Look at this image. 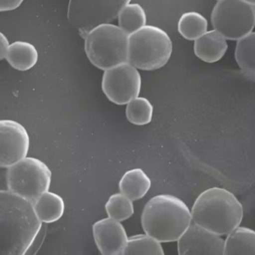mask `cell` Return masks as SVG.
I'll list each match as a JSON object with an SVG mask.
<instances>
[{
	"label": "cell",
	"mask_w": 255,
	"mask_h": 255,
	"mask_svg": "<svg viewBox=\"0 0 255 255\" xmlns=\"http://www.w3.org/2000/svg\"><path fill=\"white\" fill-rule=\"evenodd\" d=\"M41 228L32 201L9 190L0 191V255H26Z\"/></svg>",
	"instance_id": "obj_1"
},
{
	"label": "cell",
	"mask_w": 255,
	"mask_h": 255,
	"mask_svg": "<svg viewBox=\"0 0 255 255\" xmlns=\"http://www.w3.org/2000/svg\"><path fill=\"white\" fill-rule=\"evenodd\" d=\"M145 234L161 243L177 242L192 223V211L172 195H158L149 200L141 217Z\"/></svg>",
	"instance_id": "obj_2"
},
{
	"label": "cell",
	"mask_w": 255,
	"mask_h": 255,
	"mask_svg": "<svg viewBox=\"0 0 255 255\" xmlns=\"http://www.w3.org/2000/svg\"><path fill=\"white\" fill-rule=\"evenodd\" d=\"M191 211L194 223L220 236L228 235L240 226L243 218V205L237 197L219 187L200 194Z\"/></svg>",
	"instance_id": "obj_3"
},
{
	"label": "cell",
	"mask_w": 255,
	"mask_h": 255,
	"mask_svg": "<svg viewBox=\"0 0 255 255\" xmlns=\"http://www.w3.org/2000/svg\"><path fill=\"white\" fill-rule=\"evenodd\" d=\"M129 35L119 26L103 23L92 28L85 38V51L91 63L106 71L128 62Z\"/></svg>",
	"instance_id": "obj_4"
},
{
	"label": "cell",
	"mask_w": 255,
	"mask_h": 255,
	"mask_svg": "<svg viewBox=\"0 0 255 255\" xmlns=\"http://www.w3.org/2000/svg\"><path fill=\"white\" fill-rule=\"evenodd\" d=\"M172 49V41L166 32L145 25L129 35L128 62L138 69L155 71L168 63Z\"/></svg>",
	"instance_id": "obj_5"
},
{
	"label": "cell",
	"mask_w": 255,
	"mask_h": 255,
	"mask_svg": "<svg viewBox=\"0 0 255 255\" xmlns=\"http://www.w3.org/2000/svg\"><path fill=\"white\" fill-rule=\"evenodd\" d=\"M52 173L49 167L37 158L26 157L8 168V190L32 203L49 191Z\"/></svg>",
	"instance_id": "obj_6"
},
{
	"label": "cell",
	"mask_w": 255,
	"mask_h": 255,
	"mask_svg": "<svg viewBox=\"0 0 255 255\" xmlns=\"http://www.w3.org/2000/svg\"><path fill=\"white\" fill-rule=\"evenodd\" d=\"M213 28L228 40H240L253 31L255 7L243 0H220L211 14Z\"/></svg>",
	"instance_id": "obj_7"
},
{
	"label": "cell",
	"mask_w": 255,
	"mask_h": 255,
	"mask_svg": "<svg viewBox=\"0 0 255 255\" xmlns=\"http://www.w3.org/2000/svg\"><path fill=\"white\" fill-rule=\"evenodd\" d=\"M131 0H70L69 23L77 29L90 30L118 18L122 8Z\"/></svg>",
	"instance_id": "obj_8"
},
{
	"label": "cell",
	"mask_w": 255,
	"mask_h": 255,
	"mask_svg": "<svg viewBox=\"0 0 255 255\" xmlns=\"http://www.w3.org/2000/svg\"><path fill=\"white\" fill-rule=\"evenodd\" d=\"M101 86L109 101L117 105H126L139 95L141 77L138 68L124 62L104 71Z\"/></svg>",
	"instance_id": "obj_9"
},
{
	"label": "cell",
	"mask_w": 255,
	"mask_h": 255,
	"mask_svg": "<svg viewBox=\"0 0 255 255\" xmlns=\"http://www.w3.org/2000/svg\"><path fill=\"white\" fill-rule=\"evenodd\" d=\"M30 138L26 128L12 120L0 122V166L8 168L27 157Z\"/></svg>",
	"instance_id": "obj_10"
},
{
	"label": "cell",
	"mask_w": 255,
	"mask_h": 255,
	"mask_svg": "<svg viewBox=\"0 0 255 255\" xmlns=\"http://www.w3.org/2000/svg\"><path fill=\"white\" fill-rule=\"evenodd\" d=\"M225 240L196 223L191 224L177 240V250L180 255H224Z\"/></svg>",
	"instance_id": "obj_11"
},
{
	"label": "cell",
	"mask_w": 255,
	"mask_h": 255,
	"mask_svg": "<svg viewBox=\"0 0 255 255\" xmlns=\"http://www.w3.org/2000/svg\"><path fill=\"white\" fill-rule=\"evenodd\" d=\"M121 222L108 217L94 224V240L102 255H124L129 237Z\"/></svg>",
	"instance_id": "obj_12"
},
{
	"label": "cell",
	"mask_w": 255,
	"mask_h": 255,
	"mask_svg": "<svg viewBox=\"0 0 255 255\" xmlns=\"http://www.w3.org/2000/svg\"><path fill=\"white\" fill-rule=\"evenodd\" d=\"M228 50L226 38L217 30L209 31L195 40L194 52L203 62L214 63L220 60Z\"/></svg>",
	"instance_id": "obj_13"
},
{
	"label": "cell",
	"mask_w": 255,
	"mask_h": 255,
	"mask_svg": "<svg viewBox=\"0 0 255 255\" xmlns=\"http://www.w3.org/2000/svg\"><path fill=\"white\" fill-rule=\"evenodd\" d=\"M151 186V180L141 168L126 171L119 181L120 192L132 201L142 198Z\"/></svg>",
	"instance_id": "obj_14"
},
{
	"label": "cell",
	"mask_w": 255,
	"mask_h": 255,
	"mask_svg": "<svg viewBox=\"0 0 255 255\" xmlns=\"http://www.w3.org/2000/svg\"><path fill=\"white\" fill-rule=\"evenodd\" d=\"M34 209L40 220L44 223H53L61 219L65 213L63 198L54 192H44L33 202Z\"/></svg>",
	"instance_id": "obj_15"
},
{
	"label": "cell",
	"mask_w": 255,
	"mask_h": 255,
	"mask_svg": "<svg viewBox=\"0 0 255 255\" xmlns=\"http://www.w3.org/2000/svg\"><path fill=\"white\" fill-rule=\"evenodd\" d=\"M5 59L17 71H29L38 62V52L36 47L31 43L14 41L10 45Z\"/></svg>",
	"instance_id": "obj_16"
},
{
	"label": "cell",
	"mask_w": 255,
	"mask_h": 255,
	"mask_svg": "<svg viewBox=\"0 0 255 255\" xmlns=\"http://www.w3.org/2000/svg\"><path fill=\"white\" fill-rule=\"evenodd\" d=\"M224 255H255V231L237 227L225 240Z\"/></svg>",
	"instance_id": "obj_17"
},
{
	"label": "cell",
	"mask_w": 255,
	"mask_h": 255,
	"mask_svg": "<svg viewBox=\"0 0 255 255\" xmlns=\"http://www.w3.org/2000/svg\"><path fill=\"white\" fill-rule=\"evenodd\" d=\"M235 59L245 74L255 76V32L238 40L236 46Z\"/></svg>",
	"instance_id": "obj_18"
},
{
	"label": "cell",
	"mask_w": 255,
	"mask_h": 255,
	"mask_svg": "<svg viewBox=\"0 0 255 255\" xmlns=\"http://www.w3.org/2000/svg\"><path fill=\"white\" fill-rule=\"evenodd\" d=\"M119 27L131 35L145 26L147 16L143 7L138 3H128L125 5L118 16Z\"/></svg>",
	"instance_id": "obj_19"
},
{
	"label": "cell",
	"mask_w": 255,
	"mask_h": 255,
	"mask_svg": "<svg viewBox=\"0 0 255 255\" xmlns=\"http://www.w3.org/2000/svg\"><path fill=\"white\" fill-rule=\"evenodd\" d=\"M208 22L200 13L195 11L186 12L180 17L178 31L180 35L189 40L195 41L207 32Z\"/></svg>",
	"instance_id": "obj_20"
},
{
	"label": "cell",
	"mask_w": 255,
	"mask_h": 255,
	"mask_svg": "<svg viewBox=\"0 0 255 255\" xmlns=\"http://www.w3.org/2000/svg\"><path fill=\"white\" fill-rule=\"evenodd\" d=\"M161 242L148 234H138L128 239V246L124 255H163Z\"/></svg>",
	"instance_id": "obj_21"
},
{
	"label": "cell",
	"mask_w": 255,
	"mask_h": 255,
	"mask_svg": "<svg viewBox=\"0 0 255 255\" xmlns=\"http://www.w3.org/2000/svg\"><path fill=\"white\" fill-rule=\"evenodd\" d=\"M153 113L151 103L142 97H137L127 104V119L134 125H148L151 122Z\"/></svg>",
	"instance_id": "obj_22"
},
{
	"label": "cell",
	"mask_w": 255,
	"mask_h": 255,
	"mask_svg": "<svg viewBox=\"0 0 255 255\" xmlns=\"http://www.w3.org/2000/svg\"><path fill=\"white\" fill-rule=\"evenodd\" d=\"M132 200L122 192L111 195L105 205L108 217L123 222L134 214Z\"/></svg>",
	"instance_id": "obj_23"
},
{
	"label": "cell",
	"mask_w": 255,
	"mask_h": 255,
	"mask_svg": "<svg viewBox=\"0 0 255 255\" xmlns=\"http://www.w3.org/2000/svg\"><path fill=\"white\" fill-rule=\"evenodd\" d=\"M24 0H0V11H10L20 6Z\"/></svg>",
	"instance_id": "obj_24"
},
{
	"label": "cell",
	"mask_w": 255,
	"mask_h": 255,
	"mask_svg": "<svg viewBox=\"0 0 255 255\" xmlns=\"http://www.w3.org/2000/svg\"><path fill=\"white\" fill-rule=\"evenodd\" d=\"M10 45L7 37L2 32L0 34V59L3 60L6 57L7 53L9 50Z\"/></svg>",
	"instance_id": "obj_25"
},
{
	"label": "cell",
	"mask_w": 255,
	"mask_h": 255,
	"mask_svg": "<svg viewBox=\"0 0 255 255\" xmlns=\"http://www.w3.org/2000/svg\"><path fill=\"white\" fill-rule=\"evenodd\" d=\"M243 1L248 2L250 5H253V6H255V0H243Z\"/></svg>",
	"instance_id": "obj_26"
},
{
	"label": "cell",
	"mask_w": 255,
	"mask_h": 255,
	"mask_svg": "<svg viewBox=\"0 0 255 255\" xmlns=\"http://www.w3.org/2000/svg\"><path fill=\"white\" fill-rule=\"evenodd\" d=\"M254 7H255V6H254Z\"/></svg>",
	"instance_id": "obj_27"
},
{
	"label": "cell",
	"mask_w": 255,
	"mask_h": 255,
	"mask_svg": "<svg viewBox=\"0 0 255 255\" xmlns=\"http://www.w3.org/2000/svg\"><path fill=\"white\" fill-rule=\"evenodd\" d=\"M218 1H220V0H218Z\"/></svg>",
	"instance_id": "obj_28"
}]
</instances>
